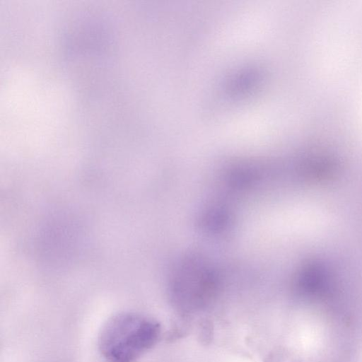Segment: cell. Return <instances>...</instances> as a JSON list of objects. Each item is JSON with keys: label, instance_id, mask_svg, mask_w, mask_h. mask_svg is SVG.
I'll return each instance as SVG.
<instances>
[{"label": "cell", "instance_id": "1", "mask_svg": "<svg viewBox=\"0 0 362 362\" xmlns=\"http://www.w3.org/2000/svg\"><path fill=\"white\" fill-rule=\"evenodd\" d=\"M148 325L140 316L122 313L107 322L100 338L106 362H134L148 342Z\"/></svg>", "mask_w": 362, "mask_h": 362}]
</instances>
